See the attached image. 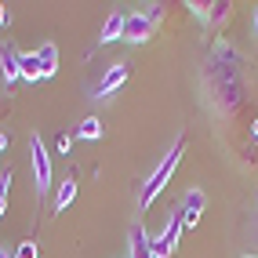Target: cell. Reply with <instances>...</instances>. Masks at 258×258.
<instances>
[{
	"mask_svg": "<svg viewBox=\"0 0 258 258\" xmlns=\"http://www.w3.org/2000/svg\"><path fill=\"white\" fill-rule=\"evenodd\" d=\"M182 149H185V139H178L175 146H171V153L160 160V167L149 175V182L142 185V193H139V208H149L153 200H157V193H164V185H167V178L175 175V167H178V157H182Z\"/></svg>",
	"mask_w": 258,
	"mask_h": 258,
	"instance_id": "1",
	"label": "cell"
},
{
	"mask_svg": "<svg viewBox=\"0 0 258 258\" xmlns=\"http://www.w3.org/2000/svg\"><path fill=\"white\" fill-rule=\"evenodd\" d=\"M29 153H33V175H37V189H40V197L51 189V178H55V171H51V157H47V149L44 142L33 135L29 139Z\"/></svg>",
	"mask_w": 258,
	"mask_h": 258,
	"instance_id": "2",
	"label": "cell"
},
{
	"mask_svg": "<svg viewBox=\"0 0 258 258\" xmlns=\"http://www.w3.org/2000/svg\"><path fill=\"white\" fill-rule=\"evenodd\" d=\"M153 26H157V22H153L146 11H142V15H127V22H124V40H127V44L149 40V37H153Z\"/></svg>",
	"mask_w": 258,
	"mask_h": 258,
	"instance_id": "3",
	"label": "cell"
},
{
	"mask_svg": "<svg viewBox=\"0 0 258 258\" xmlns=\"http://www.w3.org/2000/svg\"><path fill=\"white\" fill-rule=\"evenodd\" d=\"M0 73H4V84L11 88L15 80H22V55L11 44H0Z\"/></svg>",
	"mask_w": 258,
	"mask_h": 258,
	"instance_id": "4",
	"label": "cell"
},
{
	"mask_svg": "<svg viewBox=\"0 0 258 258\" xmlns=\"http://www.w3.org/2000/svg\"><path fill=\"white\" fill-rule=\"evenodd\" d=\"M127 80V66L124 62H116V66H109L106 73H102V80H98V88H95V98H109L120 84Z\"/></svg>",
	"mask_w": 258,
	"mask_h": 258,
	"instance_id": "5",
	"label": "cell"
},
{
	"mask_svg": "<svg viewBox=\"0 0 258 258\" xmlns=\"http://www.w3.org/2000/svg\"><path fill=\"white\" fill-rule=\"evenodd\" d=\"M204 204H208V197H204V189H189L185 200H182V218H185V229H193L200 215H204Z\"/></svg>",
	"mask_w": 258,
	"mask_h": 258,
	"instance_id": "6",
	"label": "cell"
},
{
	"mask_svg": "<svg viewBox=\"0 0 258 258\" xmlns=\"http://www.w3.org/2000/svg\"><path fill=\"white\" fill-rule=\"evenodd\" d=\"M127 247H131V258H153V236L146 233L142 222H135L131 233H127Z\"/></svg>",
	"mask_w": 258,
	"mask_h": 258,
	"instance_id": "7",
	"label": "cell"
},
{
	"mask_svg": "<svg viewBox=\"0 0 258 258\" xmlns=\"http://www.w3.org/2000/svg\"><path fill=\"white\" fill-rule=\"evenodd\" d=\"M124 15L120 11H113L106 22H102V33H98V44H113V40H124Z\"/></svg>",
	"mask_w": 258,
	"mask_h": 258,
	"instance_id": "8",
	"label": "cell"
},
{
	"mask_svg": "<svg viewBox=\"0 0 258 258\" xmlns=\"http://www.w3.org/2000/svg\"><path fill=\"white\" fill-rule=\"evenodd\" d=\"M73 200H77V178L66 175V178L58 182V193H55V211H66Z\"/></svg>",
	"mask_w": 258,
	"mask_h": 258,
	"instance_id": "9",
	"label": "cell"
},
{
	"mask_svg": "<svg viewBox=\"0 0 258 258\" xmlns=\"http://www.w3.org/2000/svg\"><path fill=\"white\" fill-rule=\"evenodd\" d=\"M37 55H40L44 80H47V77H55V73H58V47H55V44H44V47L37 51Z\"/></svg>",
	"mask_w": 258,
	"mask_h": 258,
	"instance_id": "10",
	"label": "cell"
},
{
	"mask_svg": "<svg viewBox=\"0 0 258 258\" xmlns=\"http://www.w3.org/2000/svg\"><path fill=\"white\" fill-rule=\"evenodd\" d=\"M22 80H44V70H40V55H37V51L22 55Z\"/></svg>",
	"mask_w": 258,
	"mask_h": 258,
	"instance_id": "11",
	"label": "cell"
},
{
	"mask_svg": "<svg viewBox=\"0 0 258 258\" xmlns=\"http://www.w3.org/2000/svg\"><path fill=\"white\" fill-rule=\"evenodd\" d=\"M77 139H88V142L102 139V120H98V116H84L80 127H77Z\"/></svg>",
	"mask_w": 258,
	"mask_h": 258,
	"instance_id": "12",
	"label": "cell"
},
{
	"mask_svg": "<svg viewBox=\"0 0 258 258\" xmlns=\"http://www.w3.org/2000/svg\"><path fill=\"white\" fill-rule=\"evenodd\" d=\"M208 19L215 26H222V22L229 19V4H226V0H222V4H208Z\"/></svg>",
	"mask_w": 258,
	"mask_h": 258,
	"instance_id": "13",
	"label": "cell"
},
{
	"mask_svg": "<svg viewBox=\"0 0 258 258\" xmlns=\"http://www.w3.org/2000/svg\"><path fill=\"white\" fill-rule=\"evenodd\" d=\"M15 258H40V251H37V244H33V240H22V244L15 247Z\"/></svg>",
	"mask_w": 258,
	"mask_h": 258,
	"instance_id": "14",
	"label": "cell"
},
{
	"mask_svg": "<svg viewBox=\"0 0 258 258\" xmlns=\"http://www.w3.org/2000/svg\"><path fill=\"white\" fill-rule=\"evenodd\" d=\"M58 153H62V157L73 153V139H70V135H58Z\"/></svg>",
	"mask_w": 258,
	"mask_h": 258,
	"instance_id": "15",
	"label": "cell"
},
{
	"mask_svg": "<svg viewBox=\"0 0 258 258\" xmlns=\"http://www.w3.org/2000/svg\"><path fill=\"white\" fill-rule=\"evenodd\" d=\"M8 189H11V171L0 175V197H8Z\"/></svg>",
	"mask_w": 258,
	"mask_h": 258,
	"instance_id": "16",
	"label": "cell"
},
{
	"mask_svg": "<svg viewBox=\"0 0 258 258\" xmlns=\"http://www.w3.org/2000/svg\"><path fill=\"white\" fill-rule=\"evenodd\" d=\"M0 26H8V11H4V4H0Z\"/></svg>",
	"mask_w": 258,
	"mask_h": 258,
	"instance_id": "17",
	"label": "cell"
},
{
	"mask_svg": "<svg viewBox=\"0 0 258 258\" xmlns=\"http://www.w3.org/2000/svg\"><path fill=\"white\" fill-rule=\"evenodd\" d=\"M4 149H8V135H4V131H0V153H4Z\"/></svg>",
	"mask_w": 258,
	"mask_h": 258,
	"instance_id": "18",
	"label": "cell"
},
{
	"mask_svg": "<svg viewBox=\"0 0 258 258\" xmlns=\"http://www.w3.org/2000/svg\"><path fill=\"white\" fill-rule=\"evenodd\" d=\"M4 211H8V197H0V218H4Z\"/></svg>",
	"mask_w": 258,
	"mask_h": 258,
	"instance_id": "19",
	"label": "cell"
},
{
	"mask_svg": "<svg viewBox=\"0 0 258 258\" xmlns=\"http://www.w3.org/2000/svg\"><path fill=\"white\" fill-rule=\"evenodd\" d=\"M0 258H15V251H4V247H0Z\"/></svg>",
	"mask_w": 258,
	"mask_h": 258,
	"instance_id": "20",
	"label": "cell"
},
{
	"mask_svg": "<svg viewBox=\"0 0 258 258\" xmlns=\"http://www.w3.org/2000/svg\"><path fill=\"white\" fill-rule=\"evenodd\" d=\"M254 33H258V8H254Z\"/></svg>",
	"mask_w": 258,
	"mask_h": 258,
	"instance_id": "21",
	"label": "cell"
},
{
	"mask_svg": "<svg viewBox=\"0 0 258 258\" xmlns=\"http://www.w3.org/2000/svg\"><path fill=\"white\" fill-rule=\"evenodd\" d=\"M251 131H254V135H258V120H254V127H251Z\"/></svg>",
	"mask_w": 258,
	"mask_h": 258,
	"instance_id": "22",
	"label": "cell"
},
{
	"mask_svg": "<svg viewBox=\"0 0 258 258\" xmlns=\"http://www.w3.org/2000/svg\"><path fill=\"white\" fill-rule=\"evenodd\" d=\"M254 236H258V222H254Z\"/></svg>",
	"mask_w": 258,
	"mask_h": 258,
	"instance_id": "23",
	"label": "cell"
},
{
	"mask_svg": "<svg viewBox=\"0 0 258 258\" xmlns=\"http://www.w3.org/2000/svg\"><path fill=\"white\" fill-rule=\"evenodd\" d=\"M244 258H258V254H244Z\"/></svg>",
	"mask_w": 258,
	"mask_h": 258,
	"instance_id": "24",
	"label": "cell"
}]
</instances>
